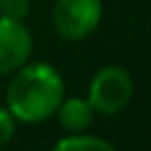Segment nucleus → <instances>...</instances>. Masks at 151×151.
I'll return each instance as SVG.
<instances>
[{
	"mask_svg": "<svg viewBox=\"0 0 151 151\" xmlns=\"http://www.w3.org/2000/svg\"><path fill=\"white\" fill-rule=\"evenodd\" d=\"M52 151H116L109 142L99 139V137H90V134H71L64 137L54 144Z\"/></svg>",
	"mask_w": 151,
	"mask_h": 151,
	"instance_id": "6",
	"label": "nucleus"
},
{
	"mask_svg": "<svg viewBox=\"0 0 151 151\" xmlns=\"http://www.w3.org/2000/svg\"><path fill=\"white\" fill-rule=\"evenodd\" d=\"M59 116V125L68 132H83L90 127L92 123V116H94V109L90 106L87 99H78V97H71V99H61V104L57 106L54 111Z\"/></svg>",
	"mask_w": 151,
	"mask_h": 151,
	"instance_id": "5",
	"label": "nucleus"
},
{
	"mask_svg": "<svg viewBox=\"0 0 151 151\" xmlns=\"http://www.w3.org/2000/svg\"><path fill=\"white\" fill-rule=\"evenodd\" d=\"M132 90L134 85L125 68L106 66L92 78L90 90H87V101L97 113L113 116L127 106V101L132 99Z\"/></svg>",
	"mask_w": 151,
	"mask_h": 151,
	"instance_id": "2",
	"label": "nucleus"
},
{
	"mask_svg": "<svg viewBox=\"0 0 151 151\" xmlns=\"http://www.w3.org/2000/svg\"><path fill=\"white\" fill-rule=\"evenodd\" d=\"M28 14V0H0V17L21 21Z\"/></svg>",
	"mask_w": 151,
	"mask_h": 151,
	"instance_id": "7",
	"label": "nucleus"
},
{
	"mask_svg": "<svg viewBox=\"0 0 151 151\" xmlns=\"http://www.w3.org/2000/svg\"><path fill=\"white\" fill-rule=\"evenodd\" d=\"M61 99L64 83L50 64H31L21 68L7 87V111L21 123H42L52 118Z\"/></svg>",
	"mask_w": 151,
	"mask_h": 151,
	"instance_id": "1",
	"label": "nucleus"
},
{
	"mask_svg": "<svg viewBox=\"0 0 151 151\" xmlns=\"http://www.w3.org/2000/svg\"><path fill=\"white\" fill-rule=\"evenodd\" d=\"M101 19L99 0H54L52 21L64 40L87 38Z\"/></svg>",
	"mask_w": 151,
	"mask_h": 151,
	"instance_id": "3",
	"label": "nucleus"
},
{
	"mask_svg": "<svg viewBox=\"0 0 151 151\" xmlns=\"http://www.w3.org/2000/svg\"><path fill=\"white\" fill-rule=\"evenodd\" d=\"M14 134V116L0 106V146H5Z\"/></svg>",
	"mask_w": 151,
	"mask_h": 151,
	"instance_id": "8",
	"label": "nucleus"
},
{
	"mask_svg": "<svg viewBox=\"0 0 151 151\" xmlns=\"http://www.w3.org/2000/svg\"><path fill=\"white\" fill-rule=\"evenodd\" d=\"M31 50L33 38L28 28L17 19L0 17V76L24 66L26 59L31 57Z\"/></svg>",
	"mask_w": 151,
	"mask_h": 151,
	"instance_id": "4",
	"label": "nucleus"
}]
</instances>
